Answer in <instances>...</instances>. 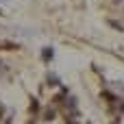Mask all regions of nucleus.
Wrapping results in <instances>:
<instances>
[{"label": "nucleus", "instance_id": "f257e3e1", "mask_svg": "<svg viewBox=\"0 0 124 124\" xmlns=\"http://www.w3.org/2000/svg\"><path fill=\"white\" fill-rule=\"evenodd\" d=\"M44 59H46V61H50V59H52V50H50V48H46V50H44Z\"/></svg>", "mask_w": 124, "mask_h": 124}, {"label": "nucleus", "instance_id": "f03ea898", "mask_svg": "<svg viewBox=\"0 0 124 124\" xmlns=\"http://www.w3.org/2000/svg\"><path fill=\"white\" fill-rule=\"evenodd\" d=\"M48 78H50V81H48V83H50V85H57V76H54V74H50V76H48Z\"/></svg>", "mask_w": 124, "mask_h": 124}, {"label": "nucleus", "instance_id": "7ed1b4c3", "mask_svg": "<svg viewBox=\"0 0 124 124\" xmlns=\"http://www.w3.org/2000/svg\"><path fill=\"white\" fill-rule=\"evenodd\" d=\"M52 118H54V116H52V109H48V111H46V120H52Z\"/></svg>", "mask_w": 124, "mask_h": 124}, {"label": "nucleus", "instance_id": "20e7f679", "mask_svg": "<svg viewBox=\"0 0 124 124\" xmlns=\"http://www.w3.org/2000/svg\"><path fill=\"white\" fill-rule=\"evenodd\" d=\"M113 2H120V0H113Z\"/></svg>", "mask_w": 124, "mask_h": 124}, {"label": "nucleus", "instance_id": "39448f33", "mask_svg": "<svg viewBox=\"0 0 124 124\" xmlns=\"http://www.w3.org/2000/svg\"><path fill=\"white\" fill-rule=\"evenodd\" d=\"M0 2H2V0H0Z\"/></svg>", "mask_w": 124, "mask_h": 124}]
</instances>
